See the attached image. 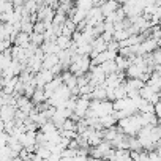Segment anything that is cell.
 <instances>
[{"label": "cell", "mask_w": 161, "mask_h": 161, "mask_svg": "<svg viewBox=\"0 0 161 161\" xmlns=\"http://www.w3.org/2000/svg\"><path fill=\"white\" fill-rule=\"evenodd\" d=\"M16 114H18V108H14V106H2V123L14 120Z\"/></svg>", "instance_id": "cell-1"}, {"label": "cell", "mask_w": 161, "mask_h": 161, "mask_svg": "<svg viewBox=\"0 0 161 161\" xmlns=\"http://www.w3.org/2000/svg\"><path fill=\"white\" fill-rule=\"evenodd\" d=\"M120 7H122V5H120V3H117V2H104V3L101 5V11H103L104 19H106L108 16L114 14V13H115Z\"/></svg>", "instance_id": "cell-2"}, {"label": "cell", "mask_w": 161, "mask_h": 161, "mask_svg": "<svg viewBox=\"0 0 161 161\" xmlns=\"http://www.w3.org/2000/svg\"><path fill=\"white\" fill-rule=\"evenodd\" d=\"M30 44H32V43H30V35H27V33H24V32H21V33L16 36V40H14V46L22 47V49H27Z\"/></svg>", "instance_id": "cell-3"}, {"label": "cell", "mask_w": 161, "mask_h": 161, "mask_svg": "<svg viewBox=\"0 0 161 161\" xmlns=\"http://www.w3.org/2000/svg\"><path fill=\"white\" fill-rule=\"evenodd\" d=\"M58 63H60L58 55L49 54V55H46L44 60H43V69H52V68H54L55 65H58Z\"/></svg>", "instance_id": "cell-4"}, {"label": "cell", "mask_w": 161, "mask_h": 161, "mask_svg": "<svg viewBox=\"0 0 161 161\" xmlns=\"http://www.w3.org/2000/svg\"><path fill=\"white\" fill-rule=\"evenodd\" d=\"M125 86H126V90L128 92H131V90H141L144 86H147L145 82H142L141 79H126L125 80Z\"/></svg>", "instance_id": "cell-5"}, {"label": "cell", "mask_w": 161, "mask_h": 161, "mask_svg": "<svg viewBox=\"0 0 161 161\" xmlns=\"http://www.w3.org/2000/svg\"><path fill=\"white\" fill-rule=\"evenodd\" d=\"M133 101L130 98H125V100H117L114 101V112H120V111H125L128 108H133Z\"/></svg>", "instance_id": "cell-6"}, {"label": "cell", "mask_w": 161, "mask_h": 161, "mask_svg": "<svg viewBox=\"0 0 161 161\" xmlns=\"http://www.w3.org/2000/svg\"><path fill=\"white\" fill-rule=\"evenodd\" d=\"M74 7L77 10H82V11L89 13V11H92L95 8V2H92V0H79V2L74 3Z\"/></svg>", "instance_id": "cell-7"}, {"label": "cell", "mask_w": 161, "mask_h": 161, "mask_svg": "<svg viewBox=\"0 0 161 161\" xmlns=\"http://www.w3.org/2000/svg\"><path fill=\"white\" fill-rule=\"evenodd\" d=\"M46 101H47V98H46L44 89H36V92H35V95H33V98H32V103H33L35 106H40V104H43V103H46Z\"/></svg>", "instance_id": "cell-8"}, {"label": "cell", "mask_w": 161, "mask_h": 161, "mask_svg": "<svg viewBox=\"0 0 161 161\" xmlns=\"http://www.w3.org/2000/svg\"><path fill=\"white\" fill-rule=\"evenodd\" d=\"M108 46H109V44H108V43H106V41L101 38V36H100V38H97V40L92 43V47H93V51H95V52H98V54H101V52H106V51H108Z\"/></svg>", "instance_id": "cell-9"}, {"label": "cell", "mask_w": 161, "mask_h": 161, "mask_svg": "<svg viewBox=\"0 0 161 161\" xmlns=\"http://www.w3.org/2000/svg\"><path fill=\"white\" fill-rule=\"evenodd\" d=\"M155 93H156V92H155V90H153L150 86H144V87L139 90V95H141V98H142V100H145V101H150V98H152Z\"/></svg>", "instance_id": "cell-10"}, {"label": "cell", "mask_w": 161, "mask_h": 161, "mask_svg": "<svg viewBox=\"0 0 161 161\" xmlns=\"http://www.w3.org/2000/svg\"><path fill=\"white\" fill-rule=\"evenodd\" d=\"M30 43L36 47H41L44 44V35H40V33H32L30 35Z\"/></svg>", "instance_id": "cell-11"}, {"label": "cell", "mask_w": 161, "mask_h": 161, "mask_svg": "<svg viewBox=\"0 0 161 161\" xmlns=\"http://www.w3.org/2000/svg\"><path fill=\"white\" fill-rule=\"evenodd\" d=\"M130 152H144L137 137H130Z\"/></svg>", "instance_id": "cell-12"}, {"label": "cell", "mask_w": 161, "mask_h": 161, "mask_svg": "<svg viewBox=\"0 0 161 161\" xmlns=\"http://www.w3.org/2000/svg\"><path fill=\"white\" fill-rule=\"evenodd\" d=\"M36 155H38L41 159H51V156H52V152H51L49 148H46V147H38V150H36Z\"/></svg>", "instance_id": "cell-13"}, {"label": "cell", "mask_w": 161, "mask_h": 161, "mask_svg": "<svg viewBox=\"0 0 161 161\" xmlns=\"http://www.w3.org/2000/svg\"><path fill=\"white\" fill-rule=\"evenodd\" d=\"M63 131H77V122H74L73 119H68L62 128Z\"/></svg>", "instance_id": "cell-14"}, {"label": "cell", "mask_w": 161, "mask_h": 161, "mask_svg": "<svg viewBox=\"0 0 161 161\" xmlns=\"http://www.w3.org/2000/svg\"><path fill=\"white\" fill-rule=\"evenodd\" d=\"M40 131H41V133H44V134H51V133H55V131H57V128H55V125H54L52 122H47L46 125H43V126L40 128Z\"/></svg>", "instance_id": "cell-15"}, {"label": "cell", "mask_w": 161, "mask_h": 161, "mask_svg": "<svg viewBox=\"0 0 161 161\" xmlns=\"http://www.w3.org/2000/svg\"><path fill=\"white\" fill-rule=\"evenodd\" d=\"M47 32V29H46V24L43 22V21H38L36 24H35V30H33V33H40V35H44Z\"/></svg>", "instance_id": "cell-16"}, {"label": "cell", "mask_w": 161, "mask_h": 161, "mask_svg": "<svg viewBox=\"0 0 161 161\" xmlns=\"http://www.w3.org/2000/svg\"><path fill=\"white\" fill-rule=\"evenodd\" d=\"M152 57H153V62H155V65H156V66H159V65H161V49L155 51V52L152 54Z\"/></svg>", "instance_id": "cell-17"}, {"label": "cell", "mask_w": 161, "mask_h": 161, "mask_svg": "<svg viewBox=\"0 0 161 161\" xmlns=\"http://www.w3.org/2000/svg\"><path fill=\"white\" fill-rule=\"evenodd\" d=\"M158 147H161V141H159V142H158Z\"/></svg>", "instance_id": "cell-18"}, {"label": "cell", "mask_w": 161, "mask_h": 161, "mask_svg": "<svg viewBox=\"0 0 161 161\" xmlns=\"http://www.w3.org/2000/svg\"><path fill=\"white\" fill-rule=\"evenodd\" d=\"M159 49H161V47H159Z\"/></svg>", "instance_id": "cell-19"}]
</instances>
